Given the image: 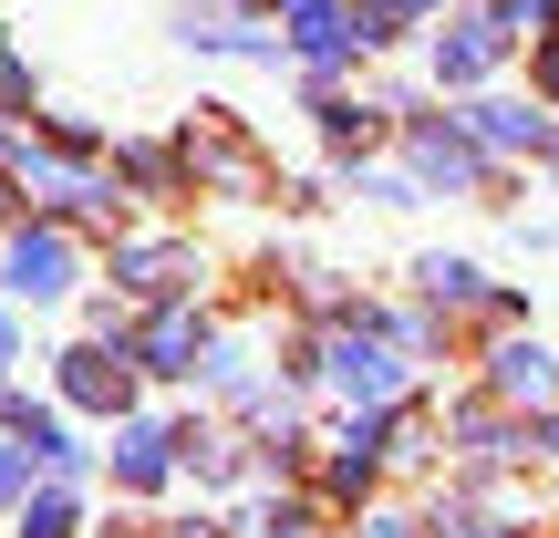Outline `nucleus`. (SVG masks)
Masks as SVG:
<instances>
[{"label": "nucleus", "instance_id": "3", "mask_svg": "<svg viewBox=\"0 0 559 538\" xmlns=\"http://www.w3.org/2000/svg\"><path fill=\"white\" fill-rule=\"evenodd\" d=\"M332 383H342V394H362V404H383V394H394V352H383V342H342V352H332Z\"/></svg>", "mask_w": 559, "mask_h": 538}, {"label": "nucleus", "instance_id": "11", "mask_svg": "<svg viewBox=\"0 0 559 538\" xmlns=\"http://www.w3.org/2000/svg\"><path fill=\"white\" fill-rule=\"evenodd\" d=\"M425 290H436V300H477V270H466V260H425Z\"/></svg>", "mask_w": 559, "mask_h": 538}, {"label": "nucleus", "instance_id": "15", "mask_svg": "<svg viewBox=\"0 0 559 538\" xmlns=\"http://www.w3.org/2000/svg\"><path fill=\"white\" fill-rule=\"evenodd\" d=\"M373 538H404V528H373Z\"/></svg>", "mask_w": 559, "mask_h": 538}, {"label": "nucleus", "instance_id": "6", "mask_svg": "<svg viewBox=\"0 0 559 538\" xmlns=\"http://www.w3.org/2000/svg\"><path fill=\"white\" fill-rule=\"evenodd\" d=\"M477 135H487V145H508V156H519V145H549V124L528 115V104H477Z\"/></svg>", "mask_w": 559, "mask_h": 538}, {"label": "nucleus", "instance_id": "4", "mask_svg": "<svg viewBox=\"0 0 559 538\" xmlns=\"http://www.w3.org/2000/svg\"><path fill=\"white\" fill-rule=\"evenodd\" d=\"M498 394L549 404V394H559V352H539V342H508V352H498Z\"/></svg>", "mask_w": 559, "mask_h": 538}, {"label": "nucleus", "instance_id": "5", "mask_svg": "<svg viewBox=\"0 0 559 538\" xmlns=\"http://www.w3.org/2000/svg\"><path fill=\"white\" fill-rule=\"evenodd\" d=\"M166 445H177V435H156V425H124V435H115V477H124V487H156V477H166Z\"/></svg>", "mask_w": 559, "mask_h": 538}, {"label": "nucleus", "instance_id": "16", "mask_svg": "<svg viewBox=\"0 0 559 538\" xmlns=\"http://www.w3.org/2000/svg\"><path fill=\"white\" fill-rule=\"evenodd\" d=\"M549 445H559V425H549Z\"/></svg>", "mask_w": 559, "mask_h": 538}, {"label": "nucleus", "instance_id": "9", "mask_svg": "<svg viewBox=\"0 0 559 538\" xmlns=\"http://www.w3.org/2000/svg\"><path fill=\"white\" fill-rule=\"evenodd\" d=\"M145 352H156V373H198V332H187V311H166Z\"/></svg>", "mask_w": 559, "mask_h": 538}, {"label": "nucleus", "instance_id": "2", "mask_svg": "<svg viewBox=\"0 0 559 538\" xmlns=\"http://www.w3.org/2000/svg\"><path fill=\"white\" fill-rule=\"evenodd\" d=\"M62 394L94 404V415H115L124 404V352H62Z\"/></svg>", "mask_w": 559, "mask_h": 538}, {"label": "nucleus", "instance_id": "12", "mask_svg": "<svg viewBox=\"0 0 559 538\" xmlns=\"http://www.w3.org/2000/svg\"><path fill=\"white\" fill-rule=\"evenodd\" d=\"M21 477H32V466H21V445L0 435V498H21Z\"/></svg>", "mask_w": 559, "mask_h": 538}, {"label": "nucleus", "instance_id": "7", "mask_svg": "<svg viewBox=\"0 0 559 538\" xmlns=\"http://www.w3.org/2000/svg\"><path fill=\"white\" fill-rule=\"evenodd\" d=\"M498 41H508V32H456V41H436V73H445V83H477L487 62H498Z\"/></svg>", "mask_w": 559, "mask_h": 538}, {"label": "nucleus", "instance_id": "14", "mask_svg": "<svg viewBox=\"0 0 559 538\" xmlns=\"http://www.w3.org/2000/svg\"><path fill=\"white\" fill-rule=\"evenodd\" d=\"M0 373H11V321H0Z\"/></svg>", "mask_w": 559, "mask_h": 538}, {"label": "nucleus", "instance_id": "8", "mask_svg": "<svg viewBox=\"0 0 559 538\" xmlns=\"http://www.w3.org/2000/svg\"><path fill=\"white\" fill-rule=\"evenodd\" d=\"M415 166H425V177H477V145L445 135V124H425V135H415Z\"/></svg>", "mask_w": 559, "mask_h": 538}, {"label": "nucleus", "instance_id": "13", "mask_svg": "<svg viewBox=\"0 0 559 538\" xmlns=\"http://www.w3.org/2000/svg\"><path fill=\"white\" fill-rule=\"evenodd\" d=\"M539 83H549V94H559V41H549V62H539Z\"/></svg>", "mask_w": 559, "mask_h": 538}, {"label": "nucleus", "instance_id": "1", "mask_svg": "<svg viewBox=\"0 0 559 538\" xmlns=\"http://www.w3.org/2000/svg\"><path fill=\"white\" fill-rule=\"evenodd\" d=\"M0 279H11V300H62V290H73V249H62L52 228H32V239H11Z\"/></svg>", "mask_w": 559, "mask_h": 538}, {"label": "nucleus", "instance_id": "10", "mask_svg": "<svg viewBox=\"0 0 559 538\" xmlns=\"http://www.w3.org/2000/svg\"><path fill=\"white\" fill-rule=\"evenodd\" d=\"M21 538H73V507L62 498H21Z\"/></svg>", "mask_w": 559, "mask_h": 538}]
</instances>
